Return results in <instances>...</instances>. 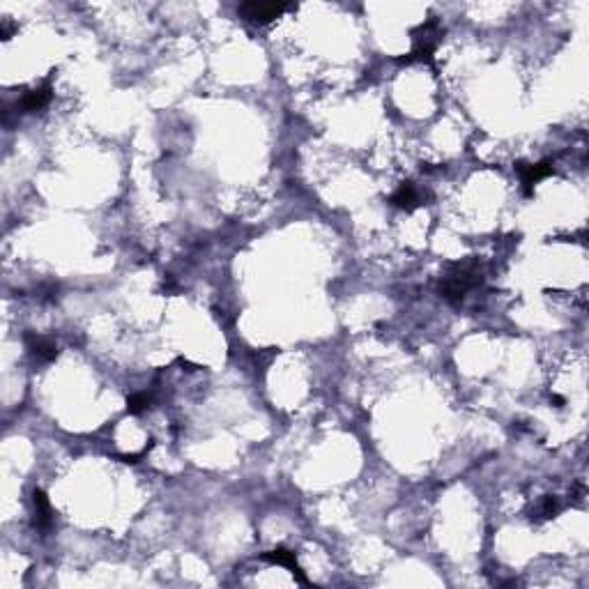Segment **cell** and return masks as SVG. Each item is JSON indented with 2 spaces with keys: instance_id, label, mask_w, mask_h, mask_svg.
Masks as SVG:
<instances>
[{
  "instance_id": "4",
  "label": "cell",
  "mask_w": 589,
  "mask_h": 589,
  "mask_svg": "<svg viewBox=\"0 0 589 589\" xmlns=\"http://www.w3.org/2000/svg\"><path fill=\"white\" fill-rule=\"evenodd\" d=\"M518 173H521V182H523V189L525 194H532L534 184L541 182L544 177H548L553 173V166L548 161H541V163H521L518 166Z\"/></svg>"
},
{
  "instance_id": "7",
  "label": "cell",
  "mask_w": 589,
  "mask_h": 589,
  "mask_svg": "<svg viewBox=\"0 0 589 589\" xmlns=\"http://www.w3.org/2000/svg\"><path fill=\"white\" fill-rule=\"evenodd\" d=\"M419 201H421V194L417 191V187L410 182L400 184L398 189L391 194V205L398 210H412L414 205H419Z\"/></svg>"
},
{
  "instance_id": "2",
  "label": "cell",
  "mask_w": 589,
  "mask_h": 589,
  "mask_svg": "<svg viewBox=\"0 0 589 589\" xmlns=\"http://www.w3.org/2000/svg\"><path fill=\"white\" fill-rule=\"evenodd\" d=\"M439 35H442V30H439V23L435 19H428L426 23H421V26L414 30V49L412 53L407 56L405 60H430L433 58V51L439 42Z\"/></svg>"
},
{
  "instance_id": "11",
  "label": "cell",
  "mask_w": 589,
  "mask_h": 589,
  "mask_svg": "<svg viewBox=\"0 0 589 589\" xmlns=\"http://www.w3.org/2000/svg\"><path fill=\"white\" fill-rule=\"evenodd\" d=\"M560 509H562L560 500H557V497H546L539 504V509H537V518H541V521H548V518H553V516L560 514Z\"/></svg>"
},
{
  "instance_id": "5",
  "label": "cell",
  "mask_w": 589,
  "mask_h": 589,
  "mask_svg": "<svg viewBox=\"0 0 589 589\" xmlns=\"http://www.w3.org/2000/svg\"><path fill=\"white\" fill-rule=\"evenodd\" d=\"M263 560L272 562V564H279V567L290 569V571H293V576L300 580L302 585L309 583V580H306V576L302 573V569H300V564H297V560H295V553L286 551V548H274V551H270V553L263 555Z\"/></svg>"
},
{
  "instance_id": "9",
  "label": "cell",
  "mask_w": 589,
  "mask_h": 589,
  "mask_svg": "<svg viewBox=\"0 0 589 589\" xmlns=\"http://www.w3.org/2000/svg\"><path fill=\"white\" fill-rule=\"evenodd\" d=\"M35 523L37 528H49L51 525V504L42 490H35Z\"/></svg>"
},
{
  "instance_id": "6",
  "label": "cell",
  "mask_w": 589,
  "mask_h": 589,
  "mask_svg": "<svg viewBox=\"0 0 589 589\" xmlns=\"http://www.w3.org/2000/svg\"><path fill=\"white\" fill-rule=\"evenodd\" d=\"M53 92H51V83L46 81L44 85H39V88L26 92V95L21 97V108L23 111H39V108H44L46 104L51 101Z\"/></svg>"
},
{
  "instance_id": "3",
  "label": "cell",
  "mask_w": 589,
  "mask_h": 589,
  "mask_svg": "<svg viewBox=\"0 0 589 589\" xmlns=\"http://www.w3.org/2000/svg\"><path fill=\"white\" fill-rule=\"evenodd\" d=\"M286 10H288V5H284V3H245V5H240V12L245 14L247 19L258 21V23H267V21L279 19Z\"/></svg>"
},
{
  "instance_id": "10",
  "label": "cell",
  "mask_w": 589,
  "mask_h": 589,
  "mask_svg": "<svg viewBox=\"0 0 589 589\" xmlns=\"http://www.w3.org/2000/svg\"><path fill=\"white\" fill-rule=\"evenodd\" d=\"M150 403H152L150 394H145V391H140V394L129 396V400H127V410H129L131 414H140V412H145L147 407H150Z\"/></svg>"
},
{
  "instance_id": "8",
  "label": "cell",
  "mask_w": 589,
  "mask_h": 589,
  "mask_svg": "<svg viewBox=\"0 0 589 589\" xmlns=\"http://www.w3.org/2000/svg\"><path fill=\"white\" fill-rule=\"evenodd\" d=\"M26 343H28V348L33 350V355H35V357H39V359H44V361L56 359V355H58L56 343L49 341V339H44V336L28 334V336H26Z\"/></svg>"
},
{
  "instance_id": "1",
  "label": "cell",
  "mask_w": 589,
  "mask_h": 589,
  "mask_svg": "<svg viewBox=\"0 0 589 589\" xmlns=\"http://www.w3.org/2000/svg\"><path fill=\"white\" fill-rule=\"evenodd\" d=\"M479 284H481V270H479V265L458 263V265H451L449 272L444 274L439 290H442V295L451 304H458V302H463V297H465L472 288H477Z\"/></svg>"
}]
</instances>
